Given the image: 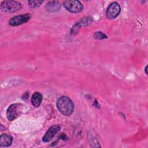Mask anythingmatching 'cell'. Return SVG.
I'll list each match as a JSON object with an SVG mask.
<instances>
[{"instance_id": "cell-1", "label": "cell", "mask_w": 148, "mask_h": 148, "mask_svg": "<svg viewBox=\"0 0 148 148\" xmlns=\"http://www.w3.org/2000/svg\"><path fill=\"white\" fill-rule=\"evenodd\" d=\"M57 107L59 111L64 116H69L74 111V103L68 97L62 96L57 101Z\"/></svg>"}, {"instance_id": "cell-2", "label": "cell", "mask_w": 148, "mask_h": 148, "mask_svg": "<svg viewBox=\"0 0 148 148\" xmlns=\"http://www.w3.org/2000/svg\"><path fill=\"white\" fill-rule=\"evenodd\" d=\"M21 8V4L15 1H3L1 3V9L3 12L14 13Z\"/></svg>"}, {"instance_id": "cell-3", "label": "cell", "mask_w": 148, "mask_h": 148, "mask_svg": "<svg viewBox=\"0 0 148 148\" xmlns=\"http://www.w3.org/2000/svg\"><path fill=\"white\" fill-rule=\"evenodd\" d=\"M64 8L69 12L75 13L81 12L83 9V6L79 1H65L63 2Z\"/></svg>"}, {"instance_id": "cell-4", "label": "cell", "mask_w": 148, "mask_h": 148, "mask_svg": "<svg viewBox=\"0 0 148 148\" xmlns=\"http://www.w3.org/2000/svg\"><path fill=\"white\" fill-rule=\"evenodd\" d=\"M22 105L20 103L11 105L7 109L6 117L9 121H13L19 116L21 112Z\"/></svg>"}, {"instance_id": "cell-5", "label": "cell", "mask_w": 148, "mask_h": 148, "mask_svg": "<svg viewBox=\"0 0 148 148\" xmlns=\"http://www.w3.org/2000/svg\"><path fill=\"white\" fill-rule=\"evenodd\" d=\"M121 11V7L117 2L111 3L107 8L106 16L109 19H113L117 17Z\"/></svg>"}, {"instance_id": "cell-6", "label": "cell", "mask_w": 148, "mask_h": 148, "mask_svg": "<svg viewBox=\"0 0 148 148\" xmlns=\"http://www.w3.org/2000/svg\"><path fill=\"white\" fill-rule=\"evenodd\" d=\"M31 18V15L29 13L15 16L10 18L9 23L12 26H18L27 23Z\"/></svg>"}, {"instance_id": "cell-7", "label": "cell", "mask_w": 148, "mask_h": 148, "mask_svg": "<svg viewBox=\"0 0 148 148\" xmlns=\"http://www.w3.org/2000/svg\"><path fill=\"white\" fill-rule=\"evenodd\" d=\"M60 126L58 125H53L49 128L43 137L42 140L44 142H50L54 137L56 134L60 130Z\"/></svg>"}, {"instance_id": "cell-8", "label": "cell", "mask_w": 148, "mask_h": 148, "mask_svg": "<svg viewBox=\"0 0 148 148\" xmlns=\"http://www.w3.org/2000/svg\"><path fill=\"white\" fill-rule=\"evenodd\" d=\"M46 10L49 12H56L61 8V5L58 1H50L45 6Z\"/></svg>"}, {"instance_id": "cell-9", "label": "cell", "mask_w": 148, "mask_h": 148, "mask_svg": "<svg viewBox=\"0 0 148 148\" xmlns=\"http://www.w3.org/2000/svg\"><path fill=\"white\" fill-rule=\"evenodd\" d=\"M12 137L8 134H2L0 137V146L1 147H8L12 145Z\"/></svg>"}, {"instance_id": "cell-10", "label": "cell", "mask_w": 148, "mask_h": 148, "mask_svg": "<svg viewBox=\"0 0 148 148\" xmlns=\"http://www.w3.org/2000/svg\"><path fill=\"white\" fill-rule=\"evenodd\" d=\"M42 95L39 92H35L33 94L31 98V103L32 105L36 108H38L41 104L42 101Z\"/></svg>"}, {"instance_id": "cell-11", "label": "cell", "mask_w": 148, "mask_h": 148, "mask_svg": "<svg viewBox=\"0 0 148 148\" xmlns=\"http://www.w3.org/2000/svg\"><path fill=\"white\" fill-rule=\"evenodd\" d=\"M43 2V1H29L28 2L29 6L32 8H35L39 7Z\"/></svg>"}, {"instance_id": "cell-12", "label": "cell", "mask_w": 148, "mask_h": 148, "mask_svg": "<svg viewBox=\"0 0 148 148\" xmlns=\"http://www.w3.org/2000/svg\"><path fill=\"white\" fill-rule=\"evenodd\" d=\"M94 38H95L97 39H103L107 38V36L103 33H102L101 32H95L94 35Z\"/></svg>"}, {"instance_id": "cell-13", "label": "cell", "mask_w": 148, "mask_h": 148, "mask_svg": "<svg viewBox=\"0 0 148 148\" xmlns=\"http://www.w3.org/2000/svg\"><path fill=\"white\" fill-rule=\"evenodd\" d=\"M147 66H146V68H145V72H146V74H147Z\"/></svg>"}]
</instances>
